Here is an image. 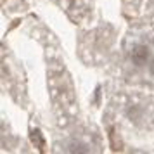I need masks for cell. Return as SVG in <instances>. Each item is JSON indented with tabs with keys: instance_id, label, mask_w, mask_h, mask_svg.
Returning a JSON list of instances; mask_svg holds the SVG:
<instances>
[{
	"instance_id": "3957f363",
	"label": "cell",
	"mask_w": 154,
	"mask_h": 154,
	"mask_svg": "<svg viewBox=\"0 0 154 154\" xmlns=\"http://www.w3.org/2000/svg\"><path fill=\"white\" fill-rule=\"evenodd\" d=\"M149 69H151V73H152V75H154V63L151 64V66H149Z\"/></svg>"
},
{
	"instance_id": "6da1fadb",
	"label": "cell",
	"mask_w": 154,
	"mask_h": 154,
	"mask_svg": "<svg viewBox=\"0 0 154 154\" xmlns=\"http://www.w3.org/2000/svg\"><path fill=\"white\" fill-rule=\"evenodd\" d=\"M149 59H151V50L147 45L144 43H137V45H133V49L130 50V61H132L135 66H146L149 63Z\"/></svg>"
},
{
	"instance_id": "7a4b0ae2",
	"label": "cell",
	"mask_w": 154,
	"mask_h": 154,
	"mask_svg": "<svg viewBox=\"0 0 154 154\" xmlns=\"http://www.w3.org/2000/svg\"><path fill=\"white\" fill-rule=\"evenodd\" d=\"M69 151H73V152H75V151H76V152H88V149H87L83 144H75Z\"/></svg>"
}]
</instances>
